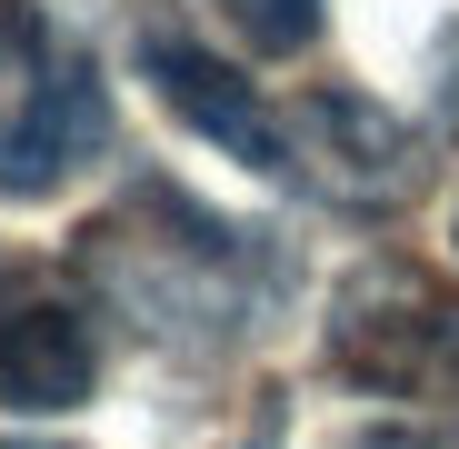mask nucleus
Masks as SVG:
<instances>
[{"label":"nucleus","mask_w":459,"mask_h":449,"mask_svg":"<svg viewBox=\"0 0 459 449\" xmlns=\"http://www.w3.org/2000/svg\"><path fill=\"white\" fill-rule=\"evenodd\" d=\"M350 449H459V410L449 419H369Z\"/></svg>","instance_id":"nucleus-8"},{"label":"nucleus","mask_w":459,"mask_h":449,"mask_svg":"<svg viewBox=\"0 0 459 449\" xmlns=\"http://www.w3.org/2000/svg\"><path fill=\"white\" fill-rule=\"evenodd\" d=\"M140 81L160 91V110L170 120H190L210 150H230L240 170H260V180H290V130H280V110L260 100V81H240V60H220V50H200L180 21H140Z\"/></svg>","instance_id":"nucleus-6"},{"label":"nucleus","mask_w":459,"mask_h":449,"mask_svg":"<svg viewBox=\"0 0 459 449\" xmlns=\"http://www.w3.org/2000/svg\"><path fill=\"white\" fill-rule=\"evenodd\" d=\"M110 150V81L40 0H0V200H50Z\"/></svg>","instance_id":"nucleus-2"},{"label":"nucleus","mask_w":459,"mask_h":449,"mask_svg":"<svg viewBox=\"0 0 459 449\" xmlns=\"http://www.w3.org/2000/svg\"><path fill=\"white\" fill-rule=\"evenodd\" d=\"M0 449H60V439H0Z\"/></svg>","instance_id":"nucleus-10"},{"label":"nucleus","mask_w":459,"mask_h":449,"mask_svg":"<svg viewBox=\"0 0 459 449\" xmlns=\"http://www.w3.org/2000/svg\"><path fill=\"white\" fill-rule=\"evenodd\" d=\"M429 81H439V110L459 130V30H439V60H429Z\"/></svg>","instance_id":"nucleus-9"},{"label":"nucleus","mask_w":459,"mask_h":449,"mask_svg":"<svg viewBox=\"0 0 459 449\" xmlns=\"http://www.w3.org/2000/svg\"><path fill=\"white\" fill-rule=\"evenodd\" d=\"M70 280L91 289V310H110L150 350L220 359V350H250L290 310L299 250L270 220H220L180 180H130L100 220H81Z\"/></svg>","instance_id":"nucleus-1"},{"label":"nucleus","mask_w":459,"mask_h":449,"mask_svg":"<svg viewBox=\"0 0 459 449\" xmlns=\"http://www.w3.org/2000/svg\"><path fill=\"white\" fill-rule=\"evenodd\" d=\"M280 130H290V190H310L330 210L379 220L429 190V140L369 91H310L280 110Z\"/></svg>","instance_id":"nucleus-4"},{"label":"nucleus","mask_w":459,"mask_h":449,"mask_svg":"<svg viewBox=\"0 0 459 449\" xmlns=\"http://www.w3.org/2000/svg\"><path fill=\"white\" fill-rule=\"evenodd\" d=\"M240 449H280V429H260V439H240Z\"/></svg>","instance_id":"nucleus-11"},{"label":"nucleus","mask_w":459,"mask_h":449,"mask_svg":"<svg viewBox=\"0 0 459 449\" xmlns=\"http://www.w3.org/2000/svg\"><path fill=\"white\" fill-rule=\"evenodd\" d=\"M220 21L240 30V50H260V60H299L320 40V0H220Z\"/></svg>","instance_id":"nucleus-7"},{"label":"nucleus","mask_w":459,"mask_h":449,"mask_svg":"<svg viewBox=\"0 0 459 449\" xmlns=\"http://www.w3.org/2000/svg\"><path fill=\"white\" fill-rule=\"evenodd\" d=\"M320 369L369 400H459V289L410 250H369L330 289Z\"/></svg>","instance_id":"nucleus-3"},{"label":"nucleus","mask_w":459,"mask_h":449,"mask_svg":"<svg viewBox=\"0 0 459 449\" xmlns=\"http://www.w3.org/2000/svg\"><path fill=\"white\" fill-rule=\"evenodd\" d=\"M100 380V310L70 270H0V410L50 419Z\"/></svg>","instance_id":"nucleus-5"}]
</instances>
